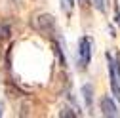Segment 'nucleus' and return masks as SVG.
<instances>
[{"label": "nucleus", "mask_w": 120, "mask_h": 118, "mask_svg": "<svg viewBox=\"0 0 120 118\" xmlns=\"http://www.w3.org/2000/svg\"><path fill=\"white\" fill-rule=\"evenodd\" d=\"M107 63H109V74H111V88H112V93L114 97L120 101V61L107 53Z\"/></svg>", "instance_id": "f257e3e1"}, {"label": "nucleus", "mask_w": 120, "mask_h": 118, "mask_svg": "<svg viewBox=\"0 0 120 118\" xmlns=\"http://www.w3.org/2000/svg\"><path fill=\"white\" fill-rule=\"evenodd\" d=\"M92 48H94L92 38H90V36H82L80 42H78V53H76L80 69H86L90 65V59H92Z\"/></svg>", "instance_id": "f03ea898"}, {"label": "nucleus", "mask_w": 120, "mask_h": 118, "mask_svg": "<svg viewBox=\"0 0 120 118\" xmlns=\"http://www.w3.org/2000/svg\"><path fill=\"white\" fill-rule=\"evenodd\" d=\"M38 27H40V31L44 34L53 36V33H55V21H53V17L50 15V13H42V15L38 17Z\"/></svg>", "instance_id": "7ed1b4c3"}, {"label": "nucleus", "mask_w": 120, "mask_h": 118, "mask_svg": "<svg viewBox=\"0 0 120 118\" xmlns=\"http://www.w3.org/2000/svg\"><path fill=\"white\" fill-rule=\"evenodd\" d=\"M101 111H103V114L105 116H111V118H114L118 112H116V105L109 99V97H103L101 99Z\"/></svg>", "instance_id": "20e7f679"}, {"label": "nucleus", "mask_w": 120, "mask_h": 118, "mask_svg": "<svg viewBox=\"0 0 120 118\" xmlns=\"http://www.w3.org/2000/svg\"><path fill=\"white\" fill-rule=\"evenodd\" d=\"M82 95H84L86 107L92 109V105H94V88H92V84H84L82 86Z\"/></svg>", "instance_id": "39448f33"}, {"label": "nucleus", "mask_w": 120, "mask_h": 118, "mask_svg": "<svg viewBox=\"0 0 120 118\" xmlns=\"http://www.w3.org/2000/svg\"><path fill=\"white\" fill-rule=\"evenodd\" d=\"M61 8H63L67 13H71L72 8H74V0H61Z\"/></svg>", "instance_id": "423d86ee"}, {"label": "nucleus", "mask_w": 120, "mask_h": 118, "mask_svg": "<svg viewBox=\"0 0 120 118\" xmlns=\"http://www.w3.org/2000/svg\"><path fill=\"white\" fill-rule=\"evenodd\" d=\"M105 4H107V0H94V6L99 11H105Z\"/></svg>", "instance_id": "0eeeda50"}, {"label": "nucleus", "mask_w": 120, "mask_h": 118, "mask_svg": "<svg viewBox=\"0 0 120 118\" xmlns=\"http://www.w3.org/2000/svg\"><path fill=\"white\" fill-rule=\"evenodd\" d=\"M59 116H76V114H74V112H71V109H61Z\"/></svg>", "instance_id": "6e6552de"}, {"label": "nucleus", "mask_w": 120, "mask_h": 118, "mask_svg": "<svg viewBox=\"0 0 120 118\" xmlns=\"http://www.w3.org/2000/svg\"><path fill=\"white\" fill-rule=\"evenodd\" d=\"M4 114V107H2V103H0V116Z\"/></svg>", "instance_id": "1a4fd4ad"}, {"label": "nucleus", "mask_w": 120, "mask_h": 118, "mask_svg": "<svg viewBox=\"0 0 120 118\" xmlns=\"http://www.w3.org/2000/svg\"><path fill=\"white\" fill-rule=\"evenodd\" d=\"M116 21H118V25H120V15H116Z\"/></svg>", "instance_id": "9d476101"}, {"label": "nucleus", "mask_w": 120, "mask_h": 118, "mask_svg": "<svg viewBox=\"0 0 120 118\" xmlns=\"http://www.w3.org/2000/svg\"><path fill=\"white\" fill-rule=\"evenodd\" d=\"M2 40H4V38H2V33H0V42H2Z\"/></svg>", "instance_id": "9b49d317"}, {"label": "nucleus", "mask_w": 120, "mask_h": 118, "mask_svg": "<svg viewBox=\"0 0 120 118\" xmlns=\"http://www.w3.org/2000/svg\"><path fill=\"white\" fill-rule=\"evenodd\" d=\"M82 2H86V0H82Z\"/></svg>", "instance_id": "f8f14e48"}]
</instances>
